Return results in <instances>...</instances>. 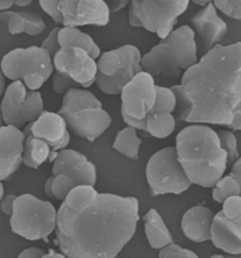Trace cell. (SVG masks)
I'll list each match as a JSON object with an SVG mask.
<instances>
[{
	"label": "cell",
	"instance_id": "cell-17",
	"mask_svg": "<svg viewBox=\"0 0 241 258\" xmlns=\"http://www.w3.org/2000/svg\"><path fill=\"white\" fill-rule=\"evenodd\" d=\"M53 175L65 174L79 185L94 186L96 167L83 153L71 149H63L53 161Z\"/></svg>",
	"mask_w": 241,
	"mask_h": 258
},
{
	"label": "cell",
	"instance_id": "cell-49",
	"mask_svg": "<svg viewBox=\"0 0 241 258\" xmlns=\"http://www.w3.org/2000/svg\"><path fill=\"white\" fill-rule=\"evenodd\" d=\"M4 198V186L2 184V182L0 181V202L1 200Z\"/></svg>",
	"mask_w": 241,
	"mask_h": 258
},
{
	"label": "cell",
	"instance_id": "cell-45",
	"mask_svg": "<svg viewBox=\"0 0 241 258\" xmlns=\"http://www.w3.org/2000/svg\"><path fill=\"white\" fill-rule=\"evenodd\" d=\"M42 258H67V256L64 255L63 253H60V252H56V251L50 250V252L45 253Z\"/></svg>",
	"mask_w": 241,
	"mask_h": 258
},
{
	"label": "cell",
	"instance_id": "cell-22",
	"mask_svg": "<svg viewBox=\"0 0 241 258\" xmlns=\"http://www.w3.org/2000/svg\"><path fill=\"white\" fill-rule=\"evenodd\" d=\"M60 46H75L81 47L97 60L101 55V49L90 34L83 32L76 27H62L59 32Z\"/></svg>",
	"mask_w": 241,
	"mask_h": 258
},
{
	"label": "cell",
	"instance_id": "cell-6",
	"mask_svg": "<svg viewBox=\"0 0 241 258\" xmlns=\"http://www.w3.org/2000/svg\"><path fill=\"white\" fill-rule=\"evenodd\" d=\"M57 210L49 203L31 194L15 199L10 224L13 233L28 240L45 239L57 227Z\"/></svg>",
	"mask_w": 241,
	"mask_h": 258
},
{
	"label": "cell",
	"instance_id": "cell-21",
	"mask_svg": "<svg viewBox=\"0 0 241 258\" xmlns=\"http://www.w3.org/2000/svg\"><path fill=\"white\" fill-rule=\"evenodd\" d=\"M144 231L151 248L161 250L173 244V237L160 214L154 208L144 215Z\"/></svg>",
	"mask_w": 241,
	"mask_h": 258
},
{
	"label": "cell",
	"instance_id": "cell-29",
	"mask_svg": "<svg viewBox=\"0 0 241 258\" xmlns=\"http://www.w3.org/2000/svg\"><path fill=\"white\" fill-rule=\"evenodd\" d=\"M77 186L70 177L65 174L54 175L52 182L53 196L54 199L63 202L68 194Z\"/></svg>",
	"mask_w": 241,
	"mask_h": 258
},
{
	"label": "cell",
	"instance_id": "cell-24",
	"mask_svg": "<svg viewBox=\"0 0 241 258\" xmlns=\"http://www.w3.org/2000/svg\"><path fill=\"white\" fill-rule=\"evenodd\" d=\"M141 146L142 139L138 136L137 130L129 126L119 131L113 142L114 150L131 160L139 159Z\"/></svg>",
	"mask_w": 241,
	"mask_h": 258
},
{
	"label": "cell",
	"instance_id": "cell-28",
	"mask_svg": "<svg viewBox=\"0 0 241 258\" xmlns=\"http://www.w3.org/2000/svg\"><path fill=\"white\" fill-rule=\"evenodd\" d=\"M217 133L219 138L220 147L227 154V166L233 164L239 158L236 137L230 130H219Z\"/></svg>",
	"mask_w": 241,
	"mask_h": 258
},
{
	"label": "cell",
	"instance_id": "cell-50",
	"mask_svg": "<svg viewBox=\"0 0 241 258\" xmlns=\"http://www.w3.org/2000/svg\"><path fill=\"white\" fill-rule=\"evenodd\" d=\"M230 2L233 4V6L241 5V0H230Z\"/></svg>",
	"mask_w": 241,
	"mask_h": 258
},
{
	"label": "cell",
	"instance_id": "cell-44",
	"mask_svg": "<svg viewBox=\"0 0 241 258\" xmlns=\"http://www.w3.org/2000/svg\"><path fill=\"white\" fill-rule=\"evenodd\" d=\"M230 18H233V19H235V20L241 22V5L233 6Z\"/></svg>",
	"mask_w": 241,
	"mask_h": 258
},
{
	"label": "cell",
	"instance_id": "cell-15",
	"mask_svg": "<svg viewBox=\"0 0 241 258\" xmlns=\"http://www.w3.org/2000/svg\"><path fill=\"white\" fill-rule=\"evenodd\" d=\"M59 10L63 27H105L111 15L105 0H60Z\"/></svg>",
	"mask_w": 241,
	"mask_h": 258
},
{
	"label": "cell",
	"instance_id": "cell-51",
	"mask_svg": "<svg viewBox=\"0 0 241 258\" xmlns=\"http://www.w3.org/2000/svg\"><path fill=\"white\" fill-rule=\"evenodd\" d=\"M4 125H5V123H4V120H3L2 113H1V111H0V127H2V126H4Z\"/></svg>",
	"mask_w": 241,
	"mask_h": 258
},
{
	"label": "cell",
	"instance_id": "cell-38",
	"mask_svg": "<svg viewBox=\"0 0 241 258\" xmlns=\"http://www.w3.org/2000/svg\"><path fill=\"white\" fill-rule=\"evenodd\" d=\"M105 2L110 11V14H115L129 5L130 0H105Z\"/></svg>",
	"mask_w": 241,
	"mask_h": 258
},
{
	"label": "cell",
	"instance_id": "cell-39",
	"mask_svg": "<svg viewBox=\"0 0 241 258\" xmlns=\"http://www.w3.org/2000/svg\"><path fill=\"white\" fill-rule=\"evenodd\" d=\"M45 253V250L40 248L31 247L21 251L17 258H42Z\"/></svg>",
	"mask_w": 241,
	"mask_h": 258
},
{
	"label": "cell",
	"instance_id": "cell-1",
	"mask_svg": "<svg viewBox=\"0 0 241 258\" xmlns=\"http://www.w3.org/2000/svg\"><path fill=\"white\" fill-rule=\"evenodd\" d=\"M139 201L79 185L57 212L56 236L67 258H115L135 235Z\"/></svg>",
	"mask_w": 241,
	"mask_h": 258
},
{
	"label": "cell",
	"instance_id": "cell-10",
	"mask_svg": "<svg viewBox=\"0 0 241 258\" xmlns=\"http://www.w3.org/2000/svg\"><path fill=\"white\" fill-rule=\"evenodd\" d=\"M0 111L5 125L21 129L45 111L44 99L40 92L30 91L21 81H15L5 90Z\"/></svg>",
	"mask_w": 241,
	"mask_h": 258
},
{
	"label": "cell",
	"instance_id": "cell-47",
	"mask_svg": "<svg viewBox=\"0 0 241 258\" xmlns=\"http://www.w3.org/2000/svg\"><path fill=\"white\" fill-rule=\"evenodd\" d=\"M211 258H241V254H228L227 255H220V254H214Z\"/></svg>",
	"mask_w": 241,
	"mask_h": 258
},
{
	"label": "cell",
	"instance_id": "cell-46",
	"mask_svg": "<svg viewBox=\"0 0 241 258\" xmlns=\"http://www.w3.org/2000/svg\"><path fill=\"white\" fill-rule=\"evenodd\" d=\"M34 0H15V5L17 7H28Z\"/></svg>",
	"mask_w": 241,
	"mask_h": 258
},
{
	"label": "cell",
	"instance_id": "cell-40",
	"mask_svg": "<svg viewBox=\"0 0 241 258\" xmlns=\"http://www.w3.org/2000/svg\"><path fill=\"white\" fill-rule=\"evenodd\" d=\"M230 173L233 175L237 179V181L240 183L241 186V157H239L233 163L232 170H231Z\"/></svg>",
	"mask_w": 241,
	"mask_h": 258
},
{
	"label": "cell",
	"instance_id": "cell-25",
	"mask_svg": "<svg viewBox=\"0 0 241 258\" xmlns=\"http://www.w3.org/2000/svg\"><path fill=\"white\" fill-rule=\"evenodd\" d=\"M176 118L171 113H151L146 117L145 129L151 137L166 138L170 137L175 129Z\"/></svg>",
	"mask_w": 241,
	"mask_h": 258
},
{
	"label": "cell",
	"instance_id": "cell-7",
	"mask_svg": "<svg viewBox=\"0 0 241 258\" xmlns=\"http://www.w3.org/2000/svg\"><path fill=\"white\" fill-rule=\"evenodd\" d=\"M143 55L134 45H125L105 51L97 61L95 84L106 95H120L122 89L134 77L143 71Z\"/></svg>",
	"mask_w": 241,
	"mask_h": 258
},
{
	"label": "cell",
	"instance_id": "cell-23",
	"mask_svg": "<svg viewBox=\"0 0 241 258\" xmlns=\"http://www.w3.org/2000/svg\"><path fill=\"white\" fill-rule=\"evenodd\" d=\"M50 155L51 148L44 140L32 136H25L23 164L31 168H38L49 160Z\"/></svg>",
	"mask_w": 241,
	"mask_h": 258
},
{
	"label": "cell",
	"instance_id": "cell-35",
	"mask_svg": "<svg viewBox=\"0 0 241 258\" xmlns=\"http://www.w3.org/2000/svg\"><path fill=\"white\" fill-rule=\"evenodd\" d=\"M60 1V0H39L42 10L57 24H62V18L59 10Z\"/></svg>",
	"mask_w": 241,
	"mask_h": 258
},
{
	"label": "cell",
	"instance_id": "cell-42",
	"mask_svg": "<svg viewBox=\"0 0 241 258\" xmlns=\"http://www.w3.org/2000/svg\"><path fill=\"white\" fill-rule=\"evenodd\" d=\"M6 88H7V78L3 74L2 70L0 69V98L3 97Z\"/></svg>",
	"mask_w": 241,
	"mask_h": 258
},
{
	"label": "cell",
	"instance_id": "cell-43",
	"mask_svg": "<svg viewBox=\"0 0 241 258\" xmlns=\"http://www.w3.org/2000/svg\"><path fill=\"white\" fill-rule=\"evenodd\" d=\"M13 6H15V0H0V12L10 11Z\"/></svg>",
	"mask_w": 241,
	"mask_h": 258
},
{
	"label": "cell",
	"instance_id": "cell-13",
	"mask_svg": "<svg viewBox=\"0 0 241 258\" xmlns=\"http://www.w3.org/2000/svg\"><path fill=\"white\" fill-rule=\"evenodd\" d=\"M120 114L137 120H145L153 112L157 98L155 77L143 70L120 91Z\"/></svg>",
	"mask_w": 241,
	"mask_h": 258
},
{
	"label": "cell",
	"instance_id": "cell-31",
	"mask_svg": "<svg viewBox=\"0 0 241 258\" xmlns=\"http://www.w3.org/2000/svg\"><path fill=\"white\" fill-rule=\"evenodd\" d=\"M0 20L7 23L8 31L11 35L15 36L25 33V20L20 12H0Z\"/></svg>",
	"mask_w": 241,
	"mask_h": 258
},
{
	"label": "cell",
	"instance_id": "cell-30",
	"mask_svg": "<svg viewBox=\"0 0 241 258\" xmlns=\"http://www.w3.org/2000/svg\"><path fill=\"white\" fill-rule=\"evenodd\" d=\"M24 20H25V33L30 36H38L42 34L45 29V25L44 19L42 16H39L35 13L23 11L20 12Z\"/></svg>",
	"mask_w": 241,
	"mask_h": 258
},
{
	"label": "cell",
	"instance_id": "cell-9",
	"mask_svg": "<svg viewBox=\"0 0 241 258\" xmlns=\"http://www.w3.org/2000/svg\"><path fill=\"white\" fill-rule=\"evenodd\" d=\"M145 175L153 197L179 195L191 185L178 161L175 147H166L154 153L146 164Z\"/></svg>",
	"mask_w": 241,
	"mask_h": 258
},
{
	"label": "cell",
	"instance_id": "cell-26",
	"mask_svg": "<svg viewBox=\"0 0 241 258\" xmlns=\"http://www.w3.org/2000/svg\"><path fill=\"white\" fill-rule=\"evenodd\" d=\"M241 197L240 183L233 175L222 176L213 186L212 198L218 204H223L228 198Z\"/></svg>",
	"mask_w": 241,
	"mask_h": 258
},
{
	"label": "cell",
	"instance_id": "cell-27",
	"mask_svg": "<svg viewBox=\"0 0 241 258\" xmlns=\"http://www.w3.org/2000/svg\"><path fill=\"white\" fill-rule=\"evenodd\" d=\"M177 106L176 95L172 87L157 85L156 104L152 113H171L173 114Z\"/></svg>",
	"mask_w": 241,
	"mask_h": 258
},
{
	"label": "cell",
	"instance_id": "cell-5",
	"mask_svg": "<svg viewBox=\"0 0 241 258\" xmlns=\"http://www.w3.org/2000/svg\"><path fill=\"white\" fill-rule=\"evenodd\" d=\"M67 126L77 137L93 142L111 124V116L90 90L72 88L64 95L60 110Z\"/></svg>",
	"mask_w": 241,
	"mask_h": 258
},
{
	"label": "cell",
	"instance_id": "cell-32",
	"mask_svg": "<svg viewBox=\"0 0 241 258\" xmlns=\"http://www.w3.org/2000/svg\"><path fill=\"white\" fill-rule=\"evenodd\" d=\"M158 258H199L194 251L184 249L179 245L173 243L159 251Z\"/></svg>",
	"mask_w": 241,
	"mask_h": 258
},
{
	"label": "cell",
	"instance_id": "cell-48",
	"mask_svg": "<svg viewBox=\"0 0 241 258\" xmlns=\"http://www.w3.org/2000/svg\"><path fill=\"white\" fill-rule=\"evenodd\" d=\"M190 1H192L194 4L198 6H201V7H203L212 2V0H190Z\"/></svg>",
	"mask_w": 241,
	"mask_h": 258
},
{
	"label": "cell",
	"instance_id": "cell-34",
	"mask_svg": "<svg viewBox=\"0 0 241 258\" xmlns=\"http://www.w3.org/2000/svg\"><path fill=\"white\" fill-rule=\"evenodd\" d=\"M60 27H56L54 28L51 31L49 32V34L47 35L46 38L43 40L41 47H43L45 49L48 53L50 54V56L54 57L57 52L61 48L60 44V40H59V32H60Z\"/></svg>",
	"mask_w": 241,
	"mask_h": 258
},
{
	"label": "cell",
	"instance_id": "cell-18",
	"mask_svg": "<svg viewBox=\"0 0 241 258\" xmlns=\"http://www.w3.org/2000/svg\"><path fill=\"white\" fill-rule=\"evenodd\" d=\"M25 135L12 125L0 127V181H7L23 163Z\"/></svg>",
	"mask_w": 241,
	"mask_h": 258
},
{
	"label": "cell",
	"instance_id": "cell-33",
	"mask_svg": "<svg viewBox=\"0 0 241 258\" xmlns=\"http://www.w3.org/2000/svg\"><path fill=\"white\" fill-rule=\"evenodd\" d=\"M51 84L53 91L59 95H65L72 88H80L67 77L63 76L56 71H54L51 76Z\"/></svg>",
	"mask_w": 241,
	"mask_h": 258
},
{
	"label": "cell",
	"instance_id": "cell-12",
	"mask_svg": "<svg viewBox=\"0 0 241 258\" xmlns=\"http://www.w3.org/2000/svg\"><path fill=\"white\" fill-rule=\"evenodd\" d=\"M211 241L228 254H241V197L228 198L214 216Z\"/></svg>",
	"mask_w": 241,
	"mask_h": 258
},
{
	"label": "cell",
	"instance_id": "cell-19",
	"mask_svg": "<svg viewBox=\"0 0 241 258\" xmlns=\"http://www.w3.org/2000/svg\"><path fill=\"white\" fill-rule=\"evenodd\" d=\"M192 30L195 36H198L203 49L210 50L214 46L223 40L228 31L225 21L218 15V11L209 3L202 7L191 17Z\"/></svg>",
	"mask_w": 241,
	"mask_h": 258
},
{
	"label": "cell",
	"instance_id": "cell-16",
	"mask_svg": "<svg viewBox=\"0 0 241 258\" xmlns=\"http://www.w3.org/2000/svg\"><path fill=\"white\" fill-rule=\"evenodd\" d=\"M25 136H32L44 140L51 148L49 162L53 163L57 153L70 143V134L64 117L58 112L44 111L37 119L29 123L23 131Z\"/></svg>",
	"mask_w": 241,
	"mask_h": 258
},
{
	"label": "cell",
	"instance_id": "cell-14",
	"mask_svg": "<svg viewBox=\"0 0 241 258\" xmlns=\"http://www.w3.org/2000/svg\"><path fill=\"white\" fill-rule=\"evenodd\" d=\"M53 66L56 72L67 77L80 88L88 89L95 84L97 61L81 47L61 46L53 57Z\"/></svg>",
	"mask_w": 241,
	"mask_h": 258
},
{
	"label": "cell",
	"instance_id": "cell-41",
	"mask_svg": "<svg viewBox=\"0 0 241 258\" xmlns=\"http://www.w3.org/2000/svg\"><path fill=\"white\" fill-rule=\"evenodd\" d=\"M53 179H54V175L51 176L50 178H48V179H47V181L45 182V186H44L45 194H46L48 197L50 198V199H54L52 190Z\"/></svg>",
	"mask_w": 241,
	"mask_h": 258
},
{
	"label": "cell",
	"instance_id": "cell-52",
	"mask_svg": "<svg viewBox=\"0 0 241 258\" xmlns=\"http://www.w3.org/2000/svg\"><path fill=\"white\" fill-rule=\"evenodd\" d=\"M130 1H131V0H130Z\"/></svg>",
	"mask_w": 241,
	"mask_h": 258
},
{
	"label": "cell",
	"instance_id": "cell-4",
	"mask_svg": "<svg viewBox=\"0 0 241 258\" xmlns=\"http://www.w3.org/2000/svg\"><path fill=\"white\" fill-rule=\"evenodd\" d=\"M198 61L195 33L191 27L184 25L144 54L142 66L152 76L177 80Z\"/></svg>",
	"mask_w": 241,
	"mask_h": 258
},
{
	"label": "cell",
	"instance_id": "cell-3",
	"mask_svg": "<svg viewBox=\"0 0 241 258\" xmlns=\"http://www.w3.org/2000/svg\"><path fill=\"white\" fill-rule=\"evenodd\" d=\"M175 143L177 158L191 184L213 187L224 174L227 154L218 133L208 125H188L178 133Z\"/></svg>",
	"mask_w": 241,
	"mask_h": 258
},
{
	"label": "cell",
	"instance_id": "cell-11",
	"mask_svg": "<svg viewBox=\"0 0 241 258\" xmlns=\"http://www.w3.org/2000/svg\"><path fill=\"white\" fill-rule=\"evenodd\" d=\"M0 69L8 80L13 82H22L26 77L35 74L48 80L55 71L50 54L37 46L12 49L3 56Z\"/></svg>",
	"mask_w": 241,
	"mask_h": 258
},
{
	"label": "cell",
	"instance_id": "cell-36",
	"mask_svg": "<svg viewBox=\"0 0 241 258\" xmlns=\"http://www.w3.org/2000/svg\"><path fill=\"white\" fill-rule=\"evenodd\" d=\"M211 3L213 4V6L216 8V10L219 11L222 15L228 17L231 16L233 5L230 2V0H212Z\"/></svg>",
	"mask_w": 241,
	"mask_h": 258
},
{
	"label": "cell",
	"instance_id": "cell-20",
	"mask_svg": "<svg viewBox=\"0 0 241 258\" xmlns=\"http://www.w3.org/2000/svg\"><path fill=\"white\" fill-rule=\"evenodd\" d=\"M215 214L210 208L196 205L189 208L181 220V228L185 236L196 243L211 240V229Z\"/></svg>",
	"mask_w": 241,
	"mask_h": 258
},
{
	"label": "cell",
	"instance_id": "cell-8",
	"mask_svg": "<svg viewBox=\"0 0 241 258\" xmlns=\"http://www.w3.org/2000/svg\"><path fill=\"white\" fill-rule=\"evenodd\" d=\"M190 0H131L128 20L133 28L156 33L160 40L174 30L178 17L188 8Z\"/></svg>",
	"mask_w": 241,
	"mask_h": 258
},
{
	"label": "cell",
	"instance_id": "cell-2",
	"mask_svg": "<svg viewBox=\"0 0 241 258\" xmlns=\"http://www.w3.org/2000/svg\"><path fill=\"white\" fill-rule=\"evenodd\" d=\"M172 89L178 120L241 131V42L206 51Z\"/></svg>",
	"mask_w": 241,
	"mask_h": 258
},
{
	"label": "cell",
	"instance_id": "cell-37",
	"mask_svg": "<svg viewBox=\"0 0 241 258\" xmlns=\"http://www.w3.org/2000/svg\"><path fill=\"white\" fill-rule=\"evenodd\" d=\"M16 198H17V196H15L14 194H10V195H8V196L3 198L1 200V202H0V209L5 215L12 216L13 209H14V204H15Z\"/></svg>",
	"mask_w": 241,
	"mask_h": 258
}]
</instances>
